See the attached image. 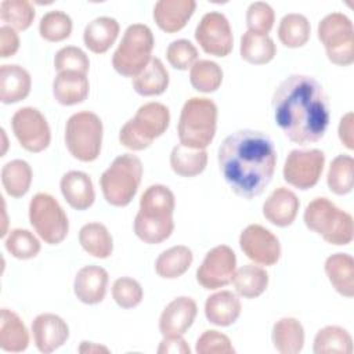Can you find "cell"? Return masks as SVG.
<instances>
[{
  "label": "cell",
  "mask_w": 354,
  "mask_h": 354,
  "mask_svg": "<svg viewBox=\"0 0 354 354\" xmlns=\"http://www.w3.org/2000/svg\"><path fill=\"white\" fill-rule=\"evenodd\" d=\"M275 123L299 145L319 141L329 126V105L322 86L308 75H290L274 91Z\"/></svg>",
  "instance_id": "1"
},
{
  "label": "cell",
  "mask_w": 354,
  "mask_h": 354,
  "mask_svg": "<svg viewBox=\"0 0 354 354\" xmlns=\"http://www.w3.org/2000/svg\"><path fill=\"white\" fill-rule=\"evenodd\" d=\"M217 159L232 192L243 199H253L263 194L272 180L277 151L266 133L242 129L224 138Z\"/></svg>",
  "instance_id": "2"
},
{
  "label": "cell",
  "mask_w": 354,
  "mask_h": 354,
  "mask_svg": "<svg viewBox=\"0 0 354 354\" xmlns=\"http://www.w3.org/2000/svg\"><path fill=\"white\" fill-rule=\"evenodd\" d=\"M174 207L176 198L169 187L149 185L140 198V209L134 218L136 235L148 245L166 241L174 230Z\"/></svg>",
  "instance_id": "3"
},
{
  "label": "cell",
  "mask_w": 354,
  "mask_h": 354,
  "mask_svg": "<svg viewBox=\"0 0 354 354\" xmlns=\"http://www.w3.org/2000/svg\"><path fill=\"white\" fill-rule=\"evenodd\" d=\"M217 129V106L206 97H192L181 108L177 133L180 144L192 149H206Z\"/></svg>",
  "instance_id": "4"
},
{
  "label": "cell",
  "mask_w": 354,
  "mask_h": 354,
  "mask_svg": "<svg viewBox=\"0 0 354 354\" xmlns=\"http://www.w3.org/2000/svg\"><path fill=\"white\" fill-rule=\"evenodd\" d=\"M303 220L308 230L330 245L344 246L353 241L354 223L351 214L337 207L328 198L313 199L306 206Z\"/></svg>",
  "instance_id": "5"
},
{
  "label": "cell",
  "mask_w": 354,
  "mask_h": 354,
  "mask_svg": "<svg viewBox=\"0 0 354 354\" xmlns=\"http://www.w3.org/2000/svg\"><path fill=\"white\" fill-rule=\"evenodd\" d=\"M142 171V162L138 156L133 153L116 156L100 177L105 201L116 207L127 206L138 191Z\"/></svg>",
  "instance_id": "6"
},
{
  "label": "cell",
  "mask_w": 354,
  "mask_h": 354,
  "mask_svg": "<svg viewBox=\"0 0 354 354\" xmlns=\"http://www.w3.org/2000/svg\"><path fill=\"white\" fill-rule=\"evenodd\" d=\"M170 124V111L160 102L141 105L136 115L129 119L119 131V141L131 151H142L151 147Z\"/></svg>",
  "instance_id": "7"
},
{
  "label": "cell",
  "mask_w": 354,
  "mask_h": 354,
  "mask_svg": "<svg viewBox=\"0 0 354 354\" xmlns=\"http://www.w3.org/2000/svg\"><path fill=\"white\" fill-rule=\"evenodd\" d=\"M153 46V33L148 25H129L112 55L113 69L122 76L136 77L151 61Z\"/></svg>",
  "instance_id": "8"
},
{
  "label": "cell",
  "mask_w": 354,
  "mask_h": 354,
  "mask_svg": "<svg viewBox=\"0 0 354 354\" xmlns=\"http://www.w3.org/2000/svg\"><path fill=\"white\" fill-rule=\"evenodd\" d=\"M102 136V120L91 111L73 113L65 126V145L69 153L80 162H93L100 156Z\"/></svg>",
  "instance_id": "9"
},
{
  "label": "cell",
  "mask_w": 354,
  "mask_h": 354,
  "mask_svg": "<svg viewBox=\"0 0 354 354\" xmlns=\"http://www.w3.org/2000/svg\"><path fill=\"white\" fill-rule=\"evenodd\" d=\"M328 59L337 66H348L354 62V26L343 12L325 15L317 28Z\"/></svg>",
  "instance_id": "10"
},
{
  "label": "cell",
  "mask_w": 354,
  "mask_h": 354,
  "mask_svg": "<svg viewBox=\"0 0 354 354\" xmlns=\"http://www.w3.org/2000/svg\"><path fill=\"white\" fill-rule=\"evenodd\" d=\"M29 221L48 245L61 243L69 232V221L58 201L46 192L36 194L29 203Z\"/></svg>",
  "instance_id": "11"
},
{
  "label": "cell",
  "mask_w": 354,
  "mask_h": 354,
  "mask_svg": "<svg viewBox=\"0 0 354 354\" xmlns=\"http://www.w3.org/2000/svg\"><path fill=\"white\" fill-rule=\"evenodd\" d=\"M324 166L325 153L321 149H293L282 169L283 180L301 191L310 189L319 181Z\"/></svg>",
  "instance_id": "12"
},
{
  "label": "cell",
  "mask_w": 354,
  "mask_h": 354,
  "mask_svg": "<svg viewBox=\"0 0 354 354\" xmlns=\"http://www.w3.org/2000/svg\"><path fill=\"white\" fill-rule=\"evenodd\" d=\"M11 127L21 147L29 152H41L50 145V126L37 108L24 106L15 111Z\"/></svg>",
  "instance_id": "13"
},
{
  "label": "cell",
  "mask_w": 354,
  "mask_h": 354,
  "mask_svg": "<svg viewBox=\"0 0 354 354\" xmlns=\"http://www.w3.org/2000/svg\"><path fill=\"white\" fill-rule=\"evenodd\" d=\"M236 271V256L227 245L210 249L196 270V282L207 290H216L232 282Z\"/></svg>",
  "instance_id": "14"
},
{
  "label": "cell",
  "mask_w": 354,
  "mask_h": 354,
  "mask_svg": "<svg viewBox=\"0 0 354 354\" xmlns=\"http://www.w3.org/2000/svg\"><path fill=\"white\" fill-rule=\"evenodd\" d=\"M201 48L214 57H227L234 47V36L227 17L218 11L206 12L195 29Z\"/></svg>",
  "instance_id": "15"
},
{
  "label": "cell",
  "mask_w": 354,
  "mask_h": 354,
  "mask_svg": "<svg viewBox=\"0 0 354 354\" xmlns=\"http://www.w3.org/2000/svg\"><path fill=\"white\" fill-rule=\"evenodd\" d=\"M239 246L245 256L257 266H274L281 257L279 239L260 224H250L241 232Z\"/></svg>",
  "instance_id": "16"
},
{
  "label": "cell",
  "mask_w": 354,
  "mask_h": 354,
  "mask_svg": "<svg viewBox=\"0 0 354 354\" xmlns=\"http://www.w3.org/2000/svg\"><path fill=\"white\" fill-rule=\"evenodd\" d=\"M32 336L36 348L40 353L48 354L68 340L69 326L59 315L43 313L32 321Z\"/></svg>",
  "instance_id": "17"
},
{
  "label": "cell",
  "mask_w": 354,
  "mask_h": 354,
  "mask_svg": "<svg viewBox=\"0 0 354 354\" xmlns=\"http://www.w3.org/2000/svg\"><path fill=\"white\" fill-rule=\"evenodd\" d=\"M198 306L192 297L178 296L173 299L159 317V330L163 336L184 335L194 324Z\"/></svg>",
  "instance_id": "18"
},
{
  "label": "cell",
  "mask_w": 354,
  "mask_h": 354,
  "mask_svg": "<svg viewBox=\"0 0 354 354\" xmlns=\"http://www.w3.org/2000/svg\"><path fill=\"white\" fill-rule=\"evenodd\" d=\"M108 271L100 266L82 267L73 281L75 296L84 304H98L106 295Z\"/></svg>",
  "instance_id": "19"
},
{
  "label": "cell",
  "mask_w": 354,
  "mask_h": 354,
  "mask_svg": "<svg viewBox=\"0 0 354 354\" xmlns=\"http://www.w3.org/2000/svg\"><path fill=\"white\" fill-rule=\"evenodd\" d=\"M300 201L296 194L285 187L275 188L263 203V216L277 227L290 225L299 212Z\"/></svg>",
  "instance_id": "20"
},
{
  "label": "cell",
  "mask_w": 354,
  "mask_h": 354,
  "mask_svg": "<svg viewBox=\"0 0 354 354\" xmlns=\"http://www.w3.org/2000/svg\"><path fill=\"white\" fill-rule=\"evenodd\" d=\"M194 0H159L153 7L155 24L166 33L181 30L194 15Z\"/></svg>",
  "instance_id": "21"
},
{
  "label": "cell",
  "mask_w": 354,
  "mask_h": 354,
  "mask_svg": "<svg viewBox=\"0 0 354 354\" xmlns=\"http://www.w3.org/2000/svg\"><path fill=\"white\" fill-rule=\"evenodd\" d=\"M59 188L68 205L76 210H86L95 201L93 181L84 171L71 170L65 173L61 177Z\"/></svg>",
  "instance_id": "22"
},
{
  "label": "cell",
  "mask_w": 354,
  "mask_h": 354,
  "mask_svg": "<svg viewBox=\"0 0 354 354\" xmlns=\"http://www.w3.org/2000/svg\"><path fill=\"white\" fill-rule=\"evenodd\" d=\"M32 87L29 72L17 64H4L0 66V101L3 104H15L25 100Z\"/></svg>",
  "instance_id": "23"
},
{
  "label": "cell",
  "mask_w": 354,
  "mask_h": 354,
  "mask_svg": "<svg viewBox=\"0 0 354 354\" xmlns=\"http://www.w3.org/2000/svg\"><path fill=\"white\" fill-rule=\"evenodd\" d=\"M241 311V300L230 290L216 292L205 301V315L210 324L217 326L232 325L239 318Z\"/></svg>",
  "instance_id": "24"
},
{
  "label": "cell",
  "mask_w": 354,
  "mask_h": 354,
  "mask_svg": "<svg viewBox=\"0 0 354 354\" xmlns=\"http://www.w3.org/2000/svg\"><path fill=\"white\" fill-rule=\"evenodd\" d=\"M90 91V83L84 73L58 72L53 82V94L58 104L71 106L83 102Z\"/></svg>",
  "instance_id": "25"
},
{
  "label": "cell",
  "mask_w": 354,
  "mask_h": 354,
  "mask_svg": "<svg viewBox=\"0 0 354 354\" xmlns=\"http://www.w3.org/2000/svg\"><path fill=\"white\" fill-rule=\"evenodd\" d=\"M120 32L119 22L112 17H97L88 22L83 32L84 46L94 54L106 53Z\"/></svg>",
  "instance_id": "26"
},
{
  "label": "cell",
  "mask_w": 354,
  "mask_h": 354,
  "mask_svg": "<svg viewBox=\"0 0 354 354\" xmlns=\"http://www.w3.org/2000/svg\"><path fill=\"white\" fill-rule=\"evenodd\" d=\"M324 268L333 289L351 299L354 296V259L348 253H335L325 260Z\"/></svg>",
  "instance_id": "27"
},
{
  "label": "cell",
  "mask_w": 354,
  "mask_h": 354,
  "mask_svg": "<svg viewBox=\"0 0 354 354\" xmlns=\"http://www.w3.org/2000/svg\"><path fill=\"white\" fill-rule=\"evenodd\" d=\"M271 340L278 353L297 354L304 346V328L299 319L283 317L274 324Z\"/></svg>",
  "instance_id": "28"
},
{
  "label": "cell",
  "mask_w": 354,
  "mask_h": 354,
  "mask_svg": "<svg viewBox=\"0 0 354 354\" xmlns=\"http://www.w3.org/2000/svg\"><path fill=\"white\" fill-rule=\"evenodd\" d=\"M29 346V333L17 313L1 308L0 313V348L10 353H21Z\"/></svg>",
  "instance_id": "29"
},
{
  "label": "cell",
  "mask_w": 354,
  "mask_h": 354,
  "mask_svg": "<svg viewBox=\"0 0 354 354\" xmlns=\"http://www.w3.org/2000/svg\"><path fill=\"white\" fill-rule=\"evenodd\" d=\"M169 86V72L163 62L152 57L141 73L133 77V88L142 97L160 95Z\"/></svg>",
  "instance_id": "30"
},
{
  "label": "cell",
  "mask_w": 354,
  "mask_h": 354,
  "mask_svg": "<svg viewBox=\"0 0 354 354\" xmlns=\"http://www.w3.org/2000/svg\"><path fill=\"white\" fill-rule=\"evenodd\" d=\"M194 260L192 250L184 245H176L163 250L155 261V272L165 279H176L185 274Z\"/></svg>",
  "instance_id": "31"
},
{
  "label": "cell",
  "mask_w": 354,
  "mask_h": 354,
  "mask_svg": "<svg viewBox=\"0 0 354 354\" xmlns=\"http://www.w3.org/2000/svg\"><path fill=\"white\" fill-rule=\"evenodd\" d=\"M79 243L84 252L97 259H106L113 252V239L108 228L97 221L84 224L79 231Z\"/></svg>",
  "instance_id": "32"
},
{
  "label": "cell",
  "mask_w": 354,
  "mask_h": 354,
  "mask_svg": "<svg viewBox=\"0 0 354 354\" xmlns=\"http://www.w3.org/2000/svg\"><path fill=\"white\" fill-rule=\"evenodd\" d=\"M239 54L249 64L264 65L274 59L277 46L268 35H257L248 30L241 37Z\"/></svg>",
  "instance_id": "33"
},
{
  "label": "cell",
  "mask_w": 354,
  "mask_h": 354,
  "mask_svg": "<svg viewBox=\"0 0 354 354\" xmlns=\"http://www.w3.org/2000/svg\"><path fill=\"white\" fill-rule=\"evenodd\" d=\"M313 351L315 354H351L353 337L348 330L342 326H324L314 337Z\"/></svg>",
  "instance_id": "34"
},
{
  "label": "cell",
  "mask_w": 354,
  "mask_h": 354,
  "mask_svg": "<svg viewBox=\"0 0 354 354\" xmlns=\"http://www.w3.org/2000/svg\"><path fill=\"white\" fill-rule=\"evenodd\" d=\"M33 178L32 167L26 160L12 159L1 167V184L4 191L12 198L26 195Z\"/></svg>",
  "instance_id": "35"
},
{
  "label": "cell",
  "mask_w": 354,
  "mask_h": 354,
  "mask_svg": "<svg viewBox=\"0 0 354 354\" xmlns=\"http://www.w3.org/2000/svg\"><path fill=\"white\" fill-rule=\"evenodd\" d=\"M267 271L254 264H246L234 274L232 283L236 293L245 299H256L263 295L268 286Z\"/></svg>",
  "instance_id": "36"
},
{
  "label": "cell",
  "mask_w": 354,
  "mask_h": 354,
  "mask_svg": "<svg viewBox=\"0 0 354 354\" xmlns=\"http://www.w3.org/2000/svg\"><path fill=\"white\" fill-rule=\"evenodd\" d=\"M206 149H192L177 144L170 152V167L181 177H195L206 169Z\"/></svg>",
  "instance_id": "37"
},
{
  "label": "cell",
  "mask_w": 354,
  "mask_h": 354,
  "mask_svg": "<svg viewBox=\"0 0 354 354\" xmlns=\"http://www.w3.org/2000/svg\"><path fill=\"white\" fill-rule=\"evenodd\" d=\"M311 35V25L306 15L289 12L282 17L278 25V39L288 48L303 47Z\"/></svg>",
  "instance_id": "38"
},
{
  "label": "cell",
  "mask_w": 354,
  "mask_h": 354,
  "mask_svg": "<svg viewBox=\"0 0 354 354\" xmlns=\"http://www.w3.org/2000/svg\"><path fill=\"white\" fill-rule=\"evenodd\" d=\"M326 183L335 195L350 194L354 185V159L350 155H337L329 165Z\"/></svg>",
  "instance_id": "39"
},
{
  "label": "cell",
  "mask_w": 354,
  "mask_h": 354,
  "mask_svg": "<svg viewBox=\"0 0 354 354\" xmlns=\"http://www.w3.org/2000/svg\"><path fill=\"white\" fill-rule=\"evenodd\" d=\"M221 66L210 59H198L189 69V82L201 93H213L223 83Z\"/></svg>",
  "instance_id": "40"
},
{
  "label": "cell",
  "mask_w": 354,
  "mask_h": 354,
  "mask_svg": "<svg viewBox=\"0 0 354 354\" xmlns=\"http://www.w3.org/2000/svg\"><path fill=\"white\" fill-rule=\"evenodd\" d=\"M4 245L7 252L19 260H29L39 254L41 245L40 241L25 228H14L8 232L4 239Z\"/></svg>",
  "instance_id": "41"
},
{
  "label": "cell",
  "mask_w": 354,
  "mask_h": 354,
  "mask_svg": "<svg viewBox=\"0 0 354 354\" xmlns=\"http://www.w3.org/2000/svg\"><path fill=\"white\" fill-rule=\"evenodd\" d=\"M35 15V7L28 0H3L0 4L1 21L15 30L28 29L32 25Z\"/></svg>",
  "instance_id": "42"
},
{
  "label": "cell",
  "mask_w": 354,
  "mask_h": 354,
  "mask_svg": "<svg viewBox=\"0 0 354 354\" xmlns=\"http://www.w3.org/2000/svg\"><path fill=\"white\" fill-rule=\"evenodd\" d=\"M72 18L61 10H53L46 12L39 22L40 36L44 40L53 43L68 39L72 33Z\"/></svg>",
  "instance_id": "43"
},
{
  "label": "cell",
  "mask_w": 354,
  "mask_h": 354,
  "mask_svg": "<svg viewBox=\"0 0 354 354\" xmlns=\"http://www.w3.org/2000/svg\"><path fill=\"white\" fill-rule=\"evenodd\" d=\"M112 297L122 308L137 307L144 297L142 286L130 277H120L112 285Z\"/></svg>",
  "instance_id": "44"
},
{
  "label": "cell",
  "mask_w": 354,
  "mask_h": 354,
  "mask_svg": "<svg viewBox=\"0 0 354 354\" xmlns=\"http://www.w3.org/2000/svg\"><path fill=\"white\" fill-rule=\"evenodd\" d=\"M54 68L57 72H79L87 73L90 59L87 54L76 46H65L59 48L54 57Z\"/></svg>",
  "instance_id": "45"
},
{
  "label": "cell",
  "mask_w": 354,
  "mask_h": 354,
  "mask_svg": "<svg viewBox=\"0 0 354 354\" xmlns=\"http://www.w3.org/2000/svg\"><path fill=\"white\" fill-rule=\"evenodd\" d=\"M275 22L274 8L266 1H254L246 10L248 30L257 35H268Z\"/></svg>",
  "instance_id": "46"
},
{
  "label": "cell",
  "mask_w": 354,
  "mask_h": 354,
  "mask_svg": "<svg viewBox=\"0 0 354 354\" xmlns=\"http://www.w3.org/2000/svg\"><path fill=\"white\" fill-rule=\"evenodd\" d=\"M166 58L174 69L187 71L198 61V50L189 40L177 39L167 46Z\"/></svg>",
  "instance_id": "47"
},
{
  "label": "cell",
  "mask_w": 354,
  "mask_h": 354,
  "mask_svg": "<svg viewBox=\"0 0 354 354\" xmlns=\"http://www.w3.org/2000/svg\"><path fill=\"white\" fill-rule=\"evenodd\" d=\"M198 354H232L235 348L230 337L218 330H205L196 340L195 347Z\"/></svg>",
  "instance_id": "48"
},
{
  "label": "cell",
  "mask_w": 354,
  "mask_h": 354,
  "mask_svg": "<svg viewBox=\"0 0 354 354\" xmlns=\"http://www.w3.org/2000/svg\"><path fill=\"white\" fill-rule=\"evenodd\" d=\"M19 48V36L17 30L8 25L0 28V57H12Z\"/></svg>",
  "instance_id": "49"
},
{
  "label": "cell",
  "mask_w": 354,
  "mask_h": 354,
  "mask_svg": "<svg viewBox=\"0 0 354 354\" xmlns=\"http://www.w3.org/2000/svg\"><path fill=\"white\" fill-rule=\"evenodd\" d=\"M159 354H189L191 348L183 339V335L163 336L156 350Z\"/></svg>",
  "instance_id": "50"
},
{
  "label": "cell",
  "mask_w": 354,
  "mask_h": 354,
  "mask_svg": "<svg viewBox=\"0 0 354 354\" xmlns=\"http://www.w3.org/2000/svg\"><path fill=\"white\" fill-rule=\"evenodd\" d=\"M339 140L347 149H354V115L353 112H347L340 118L337 126Z\"/></svg>",
  "instance_id": "51"
},
{
  "label": "cell",
  "mask_w": 354,
  "mask_h": 354,
  "mask_svg": "<svg viewBox=\"0 0 354 354\" xmlns=\"http://www.w3.org/2000/svg\"><path fill=\"white\" fill-rule=\"evenodd\" d=\"M77 351L82 354H95V353H109V348L102 344H98V343L82 342Z\"/></svg>",
  "instance_id": "52"
},
{
  "label": "cell",
  "mask_w": 354,
  "mask_h": 354,
  "mask_svg": "<svg viewBox=\"0 0 354 354\" xmlns=\"http://www.w3.org/2000/svg\"><path fill=\"white\" fill-rule=\"evenodd\" d=\"M3 218H4V227H3V231H1V236L6 235V230H7V217H6V203L3 201Z\"/></svg>",
  "instance_id": "53"
},
{
  "label": "cell",
  "mask_w": 354,
  "mask_h": 354,
  "mask_svg": "<svg viewBox=\"0 0 354 354\" xmlns=\"http://www.w3.org/2000/svg\"><path fill=\"white\" fill-rule=\"evenodd\" d=\"M1 136H3V140H4V144H3V155H4V152H6V148H7V138H6V131L1 129Z\"/></svg>",
  "instance_id": "54"
}]
</instances>
